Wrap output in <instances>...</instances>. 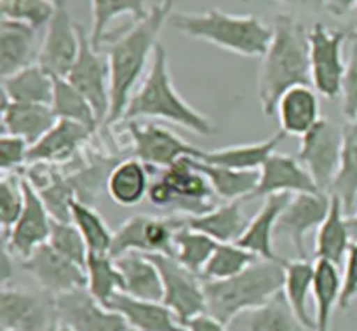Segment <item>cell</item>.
Masks as SVG:
<instances>
[{"instance_id": "1", "label": "cell", "mask_w": 357, "mask_h": 331, "mask_svg": "<svg viewBox=\"0 0 357 331\" xmlns=\"http://www.w3.org/2000/svg\"><path fill=\"white\" fill-rule=\"evenodd\" d=\"M173 0H160L150 7L143 20L135 21L121 37L107 40L105 56L110 70V114L107 124L121 122L132 93L145 77L157 45L160 31L169 24L173 14Z\"/></svg>"}, {"instance_id": "2", "label": "cell", "mask_w": 357, "mask_h": 331, "mask_svg": "<svg viewBox=\"0 0 357 331\" xmlns=\"http://www.w3.org/2000/svg\"><path fill=\"white\" fill-rule=\"evenodd\" d=\"M303 84L312 86L309 28L295 14L281 13L274 17L271 45L258 72V100L264 114L275 115L282 94Z\"/></svg>"}, {"instance_id": "3", "label": "cell", "mask_w": 357, "mask_h": 331, "mask_svg": "<svg viewBox=\"0 0 357 331\" xmlns=\"http://www.w3.org/2000/svg\"><path fill=\"white\" fill-rule=\"evenodd\" d=\"M146 118L171 122L199 136H208L215 131L213 122L178 93L162 44L157 45L145 77L126 107L122 122Z\"/></svg>"}, {"instance_id": "4", "label": "cell", "mask_w": 357, "mask_h": 331, "mask_svg": "<svg viewBox=\"0 0 357 331\" xmlns=\"http://www.w3.org/2000/svg\"><path fill=\"white\" fill-rule=\"evenodd\" d=\"M169 26L185 37L208 42L244 58H264L272 40V24L255 14H230L222 9L204 13L173 10Z\"/></svg>"}, {"instance_id": "5", "label": "cell", "mask_w": 357, "mask_h": 331, "mask_svg": "<svg viewBox=\"0 0 357 331\" xmlns=\"http://www.w3.org/2000/svg\"><path fill=\"white\" fill-rule=\"evenodd\" d=\"M282 261L258 260L241 274L223 281H204L206 314L229 326L248 310L271 302L284 286Z\"/></svg>"}, {"instance_id": "6", "label": "cell", "mask_w": 357, "mask_h": 331, "mask_svg": "<svg viewBox=\"0 0 357 331\" xmlns=\"http://www.w3.org/2000/svg\"><path fill=\"white\" fill-rule=\"evenodd\" d=\"M149 201L171 208L176 216H199L215 208V192L195 157H183L166 169H152Z\"/></svg>"}, {"instance_id": "7", "label": "cell", "mask_w": 357, "mask_h": 331, "mask_svg": "<svg viewBox=\"0 0 357 331\" xmlns=\"http://www.w3.org/2000/svg\"><path fill=\"white\" fill-rule=\"evenodd\" d=\"M347 40L349 33L323 23H314L309 28L310 79L314 89L328 100H333L342 93V82L347 70L344 59Z\"/></svg>"}, {"instance_id": "8", "label": "cell", "mask_w": 357, "mask_h": 331, "mask_svg": "<svg viewBox=\"0 0 357 331\" xmlns=\"http://www.w3.org/2000/svg\"><path fill=\"white\" fill-rule=\"evenodd\" d=\"M180 226V216L135 215L121 223L114 232L110 254L114 258L126 253L173 256L174 236Z\"/></svg>"}, {"instance_id": "9", "label": "cell", "mask_w": 357, "mask_h": 331, "mask_svg": "<svg viewBox=\"0 0 357 331\" xmlns=\"http://www.w3.org/2000/svg\"><path fill=\"white\" fill-rule=\"evenodd\" d=\"M342 143L344 131L340 125L324 117H321L319 122L300 138L296 159L309 171L317 188L324 194H331L340 171Z\"/></svg>"}, {"instance_id": "10", "label": "cell", "mask_w": 357, "mask_h": 331, "mask_svg": "<svg viewBox=\"0 0 357 331\" xmlns=\"http://www.w3.org/2000/svg\"><path fill=\"white\" fill-rule=\"evenodd\" d=\"M126 132L131 141L132 157L145 162L150 169H166L183 157L199 159L201 148L155 122H126Z\"/></svg>"}, {"instance_id": "11", "label": "cell", "mask_w": 357, "mask_h": 331, "mask_svg": "<svg viewBox=\"0 0 357 331\" xmlns=\"http://www.w3.org/2000/svg\"><path fill=\"white\" fill-rule=\"evenodd\" d=\"M80 51L72 70L65 77L84 98L91 103L100 124H107L110 114V70L107 56L93 45L89 31L79 23Z\"/></svg>"}, {"instance_id": "12", "label": "cell", "mask_w": 357, "mask_h": 331, "mask_svg": "<svg viewBox=\"0 0 357 331\" xmlns=\"http://www.w3.org/2000/svg\"><path fill=\"white\" fill-rule=\"evenodd\" d=\"M162 277V302L187 326L194 317L206 314L204 281L169 254H149Z\"/></svg>"}, {"instance_id": "13", "label": "cell", "mask_w": 357, "mask_h": 331, "mask_svg": "<svg viewBox=\"0 0 357 331\" xmlns=\"http://www.w3.org/2000/svg\"><path fill=\"white\" fill-rule=\"evenodd\" d=\"M56 323L54 296L3 286L0 291L2 331H51Z\"/></svg>"}, {"instance_id": "14", "label": "cell", "mask_w": 357, "mask_h": 331, "mask_svg": "<svg viewBox=\"0 0 357 331\" xmlns=\"http://www.w3.org/2000/svg\"><path fill=\"white\" fill-rule=\"evenodd\" d=\"M80 51L79 23L72 20L63 0H56V10L45 24L37 63L52 77L65 79Z\"/></svg>"}, {"instance_id": "15", "label": "cell", "mask_w": 357, "mask_h": 331, "mask_svg": "<svg viewBox=\"0 0 357 331\" xmlns=\"http://www.w3.org/2000/svg\"><path fill=\"white\" fill-rule=\"evenodd\" d=\"M21 178H23L24 208L13 229L2 236L3 247L20 261L30 256L37 247L49 243L52 222H54L38 192L31 187L23 174Z\"/></svg>"}, {"instance_id": "16", "label": "cell", "mask_w": 357, "mask_h": 331, "mask_svg": "<svg viewBox=\"0 0 357 331\" xmlns=\"http://www.w3.org/2000/svg\"><path fill=\"white\" fill-rule=\"evenodd\" d=\"M21 268L28 272L38 288L51 296L65 295L75 289L86 288V268L59 254L49 244L37 247L28 258L20 261Z\"/></svg>"}, {"instance_id": "17", "label": "cell", "mask_w": 357, "mask_h": 331, "mask_svg": "<svg viewBox=\"0 0 357 331\" xmlns=\"http://www.w3.org/2000/svg\"><path fill=\"white\" fill-rule=\"evenodd\" d=\"M58 323L73 331H128L124 317L98 302L87 288L75 289L54 298Z\"/></svg>"}, {"instance_id": "18", "label": "cell", "mask_w": 357, "mask_h": 331, "mask_svg": "<svg viewBox=\"0 0 357 331\" xmlns=\"http://www.w3.org/2000/svg\"><path fill=\"white\" fill-rule=\"evenodd\" d=\"M331 206V194L316 192V194L291 195L281 213L275 233L286 237L295 247L298 258H307L305 243L312 230H317L326 220Z\"/></svg>"}, {"instance_id": "19", "label": "cell", "mask_w": 357, "mask_h": 331, "mask_svg": "<svg viewBox=\"0 0 357 331\" xmlns=\"http://www.w3.org/2000/svg\"><path fill=\"white\" fill-rule=\"evenodd\" d=\"M321 192L309 171L296 157L275 152L267 159L260 169L258 187L251 199L268 197V195H296Z\"/></svg>"}, {"instance_id": "20", "label": "cell", "mask_w": 357, "mask_h": 331, "mask_svg": "<svg viewBox=\"0 0 357 331\" xmlns=\"http://www.w3.org/2000/svg\"><path fill=\"white\" fill-rule=\"evenodd\" d=\"M94 134L96 131L79 124V122L58 118L51 131L40 141L30 146L28 164L44 162L54 164V166L70 164Z\"/></svg>"}, {"instance_id": "21", "label": "cell", "mask_w": 357, "mask_h": 331, "mask_svg": "<svg viewBox=\"0 0 357 331\" xmlns=\"http://www.w3.org/2000/svg\"><path fill=\"white\" fill-rule=\"evenodd\" d=\"M107 307L121 314L135 331H188L164 302L139 300L119 291Z\"/></svg>"}, {"instance_id": "22", "label": "cell", "mask_w": 357, "mask_h": 331, "mask_svg": "<svg viewBox=\"0 0 357 331\" xmlns=\"http://www.w3.org/2000/svg\"><path fill=\"white\" fill-rule=\"evenodd\" d=\"M40 44L37 42V28L23 21H0V73L9 77L38 59Z\"/></svg>"}, {"instance_id": "23", "label": "cell", "mask_w": 357, "mask_h": 331, "mask_svg": "<svg viewBox=\"0 0 357 331\" xmlns=\"http://www.w3.org/2000/svg\"><path fill=\"white\" fill-rule=\"evenodd\" d=\"M291 195L279 194L265 197L264 204L260 206L253 218L248 223L244 236L241 237L239 244L251 253L257 254L261 260L282 261L284 258L279 256L274 249V236L278 230V222L281 213L284 211L286 204L289 202Z\"/></svg>"}, {"instance_id": "24", "label": "cell", "mask_w": 357, "mask_h": 331, "mask_svg": "<svg viewBox=\"0 0 357 331\" xmlns=\"http://www.w3.org/2000/svg\"><path fill=\"white\" fill-rule=\"evenodd\" d=\"M317 91L309 84L295 86L286 91L275 107L281 131L286 136H298L310 131L321 118V105Z\"/></svg>"}, {"instance_id": "25", "label": "cell", "mask_w": 357, "mask_h": 331, "mask_svg": "<svg viewBox=\"0 0 357 331\" xmlns=\"http://www.w3.org/2000/svg\"><path fill=\"white\" fill-rule=\"evenodd\" d=\"M56 121L51 105L14 103L2 98V134L17 136L33 146L51 131Z\"/></svg>"}, {"instance_id": "26", "label": "cell", "mask_w": 357, "mask_h": 331, "mask_svg": "<svg viewBox=\"0 0 357 331\" xmlns=\"http://www.w3.org/2000/svg\"><path fill=\"white\" fill-rule=\"evenodd\" d=\"M115 261L122 277V293L139 300L162 302V277L149 254L126 253L115 258Z\"/></svg>"}, {"instance_id": "27", "label": "cell", "mask_w": 357, "mask_h": 331, "mask_svg": "<svg viewBox=\"0 0 357 331\" xmlns=\"http://www.w3.org/2000/svg\"><path fill=\"white\" fill-rule=\"evenodd\" d=\"M241 202L243 201L223 202L204 215L181 216V220L187 226L206 233L218 244L239 243L250 223Z\"/></svg>"}, {"instance_id": "28", "label": "cell", "mask_w": 357, "mask_h": 331, "mask_svg": "<svg viewBox=\"0 0 357 331\" xmlns=\"http://www.w3.org/2000/svg\"><path fill=\"white\" fill-rule=\"evenodd\" d=\"M152 169L136 157H126L108 174L107 192L115 204L132 208L149 195Z\"/></svg>"}, {"instance_id": "29", "label": "cell", "mask_w": 357, "mask_h": 331, "mask_svg": "<svg viewBox=\"0 0 357 331\" xmlns=\"http://www.w3.org/2000/svg\"><path fill=\"white\" fill-rule=\"evenodd\" d=\"M284 136V132L278 131L261 141L241 143V145L223 146V148L208 150V152L202 150L199 160L239 171H260L268 157L278 152V146L281 145Z\"/></svg>"}, {"instance_id": "30", "label": "cell", "mask_w": 357, "mask_h": 331, "mask_svg": "<svg viewBox=\"0 0 357 331\" xmlns=\"http://www.w3.org/2000/svg\"><path fill=\"white\" fill-rule=\"evenodd\" d=\"M354 244L351 229L347 223V211L340 197L331 194V206L326 220L316 230V253L317 260H326L340 265L347 258L349 249Z\"/></svg>"}, {"instance_id": "31", "label": "cell", "mask_w": 357, "mask_h": 331, "mask_svg": "<svg viewBox=\"0 0 357 331\" xmlns=\"http://www.w3.org/2000/svg\"><path fill=\"white\" fill-rule=\"evenodd\" d=\"M229 326L232 331H310L300 323L282 291L265 305L241 314Z\"/></svg>"}, {"instance_id": "32", "label": "cell", "mask_w": 357, "mask_h": 331, "mask_svg": "<svg viewBox=\"0 0 357 331\" xmlns=\"http://www.w3.org/2000/svg\"><path fill=\"white\" fill-rule=\"evenodd\" d=\"M54 96V77L38 63L2 79V98L14 103L51 105Z\"/></svg>"}, {"instance_id": "33", "label": "cell", "mask_w": 357, "mask_h": 331, "mask_svg": "<svg viewBox=\"0 0 357 331\" xmlns=\"http://www.w3.org/2000/svg\"><path fill=\"white\" fill-rule=\"evenodd\" d=\"M314 272H316V263L307 258L286 260L284 286H282V293L291 305L295 316L310 331H316V319L309 312V296L314 288Z\"/></svg>"}, {"instance_id": "34", "label": "cell", "mask_w": 357, "mask_h": 331, "mask_svg": "<svg viewBox=\"0 0 357 331\" xmlns=\"http://www.w3.org/2000/svg\"><path fill=\"white\" fill-rule=\"evenodd\" d=\"M314 303H316V331H330L335 307L340 305L342 274L338 265L326 260L316 261L314 272Z\"/></svg>"}, {"instance_id": "35", "label": "cell", "mask_w": 357, "mask_h": 331, "mask_svg": "<svg viewBox=\"0 0 357 331\" xmlns=\"http://www.w3.org/2000/svg\"><path fill=\"white\" fill-rule=\"evenodd\" d=\"M197 166L208 178L216 197L223 199L225 202L251 199L260 180V171H239L232 167L206 164L199 159Z\"/></svg>"}, {"instance_id": "36", "label": "cell", "mask_w": 357, "mask_h": 331, "mask_svg": "<svg viewBox=\"0 0 357 331\" xmlns=\"http://www.w3.org/2000/svg\"><path fill=\"white\" fill-rule=\"evenodd\" d=\"M149 10L146 0H91V42L98 51H101L112 21L121 16H131L135 21H139L149 14Z\"/></svg>"}, {"instance_id": "37", "label": "cell", "mask_w": 357, "mask_h": 331, "mask_svg": "<svg viewBox=\"0 0 357 331\" xmlns=\"http://www.w3.org/2000/svg\"><path fill=\"white\" fill-rule=\"evenodd\" d=\"M344 143H342V162L338 176L335 180L331 194L340 197L345 211L356 213L357 206V118L342 125Z\"/></svg>"}, {"instance_id": "38", "label": "cell", "mask_w": 357, "mask_h": 331, "mask_svg": "<svg viewBox=\"0 0 357 331\" xmlns=\"http://www.w3.org/2000/svg\"><path fill=\"white\" fill-rule=\"evenodd\" d=\"M70 222L79 229L87 244L89 253L110 254L114 232L107 225L103 216L94 206L82 201H72L70 204Z\"/></svg>"}, {"instance_id": "39", "label": "cell", "mask_w": 357, "mask_h": 331, "mask_svg": "<svg viewBox=\"0 0 357 331\" xmlns=\"http://www.w3.org/2000/svg\"><path fill=\"white\" fill-rule=\"evenodd\" d=\"M51 108L56 118L79 122L93 131H98L101 125L89 101L68 80L61 79V77H54V96H52Z\"/></svg>"}, {"instance_id": "40", "label": "cell", "mask_w": 357, "mask_h": 331, "mask_svg": "<svg viewBox=\"0 0 357 331\" xmlns=\"http://www.w3.org/2000/svg\"><path fill=\"white\" fill-rule=\"evenodd\" d=\"M86 277L87 291L103 305H108V302L119 291H122L121 272H119L117 261L112 254H87Z\"/></svg>"}, {"instance_id": "41", "label": "cell", "mask_w": 357, "mask_h": 331, "mask_svg": "<svg viewBox=\"0 0 357 331\" xmlns=\"http://www.w3.org/2000/svg\"><path fill=\"white\" fill-rule=\"evenodd\" d=\"M258 260L260 258L257 254L241 246L239 243L218 244L206 263L201 277L202 281H223L241 274Z\"/></svg>"}, {"instance_id": "42", "label": "cell", "mask_w": 357, "mask_h": 331, "mask_svg": "<svg viewBox=\"0 0 357 331\" xmlns=\"http://www.w3.org/2000/svg\"><path fill=\"white\" fill-rule=\"evenodd\" d=\"M216 246H218L216 240H213L211 237L206 236V233L190 229V226L185 225L183 220H181V226L178 229L176 236H174L173 256L176 258L181 265H185L188 270L201 275Z\"/></svg>"}, {"instance_id": "43", "label": "cell", "mask_w": 357, "mask_h": 331, "mask_svg": "<svg viewBox=\"0 0 357 331\" xmlns=\"http://www.w3.org/2000/svg\"><path fill=\"white\" fill-rule=\"evenodd\" d=\"M47 244L51 247H54L59 254H63L65 258H68V260L75 261L80 267L86 268L89 249H87V244L84 240L82 233L79 232V229L72 222L54 220Z\"/></svg>"}, {"instance_id": "44", "label": "cell", "mask_w": 357, "mask_h": 331, "mask_svg": "<svg viewBox=\"0 0 357 331\" xmlns=\"http://www.w3.org/2000/svg\"><path fill=\"white\" fill-rule=\"evenodd\" d=\"M2 17L23 21L33 28H42L49 23L56 10L54 0H0Z\"/></svg>"}, {"instance_id": "45", "label": "cell", "mask_w": 357, "mask_h": 331, "mask_svg": "<svg viewBox=\"0 0 357 331\" xmlns=\"http://www.w3.org/2000/svg\"><path fill=\"white\" fill-rule=\"evenodd\" d=\"M24 208V190L21 174H2L0 180V226L6 236L20 218Z\"/></svg>"}, {"instance_id": "46", "label": "cell", "mask_w": 357, "mask_h": 331, "mask_svg": "<svg viewBox=\"0 0 357 331\" xmlns=\"http://www.w3.org/2000/svg\"><path fill=\"white\" fill-rule=\"evenodd\" d=\"M30 145L17 136L2 134L0 138V169L2 174H20L28 164Z\"/></svg>"}, {"instance_id": "47", "label": "cell", "mask_w": 357, "mask_h": 331, "mask_svg": "<svg viewBox=\"0 0 357 331\" xmlns=\"http://www.w3.org/2000/svg\"><path fill=\"white\" fill-rule=\"evenodd\" d=\"M342 114L345 121L357 118V44L351 42V54L347 59L344 82H342Z\"/></svg>"}, {"instance_id": "48", "label": "cell", "mask_w": 357, "mask_h": 331, "mask_svg": "<svg viewBox=\"0 0 357 331\" xmlns=\"http://www.w3.org/2000/svg\"><path fill=\"white\" fill-rule=\"evenodd\" d=\"M344 274H342V296L340 309H349L351 303L357 298V244L354 243L345 258Z\"/></svg>"}, {"instance_id": "49", "label": "cell", "mask_w": 357, "mask_h": 331, "mask_svg": "<svg viewBox=\"0 0 357 331\" xmlns=\"http://www.w3.org/2000/svg\"><path fill=\"white\" fill-rule=\"evenodd\" d=\"M187 328L188 331H230V326L220 323L218 319L211 317L209 314H201V316L194 317L187 324Z\"/></svg>"}, {"instance_id": "50", "label": "cell", "mask_w": 357, "mask_h": 331, "mask_svg": "<svg viewBox=\"0 0 357 331\" xmlns=\"http://www.w3.org/2000/svg\"><path fill=\"white\" fill-rule=\"evenodd\" d=\"M357 0H326V13L333 17H345L354 13Z\"/></svg>"}, {"instance_id": "51", "label": "cell", "mask_w": 357, "mask_h": 331, "mask_svg": "<svg viewBox=\"0 0 357 331\" xmlns=\"http://www.w3.org/2000/svg\"><path fill=\"white\" fill-rule=\"evenodd\" d=\"M275 2L293 7V9L310 10V13H321L326 9V0H275Z\"/></svg>"}, {"instance_id": "52", "label": "cell", "mask_w": 357, "mask_h": 331, "mask_svg": "<svg viewBox=\"0 0 357 331\" xmlns=\"http://www.w3.org/2000/svg\"><path fill=\"white\" fill-rule=\"evenodd\" d=\"M14 260L16 258L2 247V272H0V281H2V288L3 286H10V281H13V275H14Z\"/></svg>"}, {"instance_id": "53", "label": "cell", "mask_w": 357, "mask_h": 331, "mask_svg": "<svg viewBox=\"0 0 357 331\" xmlns=\"http://www.w3.org/2000/svg\"><path fill=\"white\" fill-rule=\"evenodd\" d=\"M51 331H73V330H72V328H70V326H66V324L56 323L54 328H52Z\"/></svg>"}, {"instance_id": "54", "label": "cell", "mask_w": 357, "mask_h": 331, "mask_svg": "<svg viewBox=\"0 0 357 331\" xmlns=\"http://www.w3.org/2000/svg\"><path fill=\"white\" fill-rule=\"evenodd\" d=\"M349 42H356L357 44V30L349 31Z\"/></svg>"}, {"instance_id": "55", "label": "cell", "mask_w": 357, "mask_h": 331, "mask_svg": "<svg viewBox=\"0 0 357 331\" xmlns=\"http://www.w3.org/2000/svg\"><path fill=\"white\" fill-rule=\"evenodd\" d=\"M352 16H354L356 20H357V7H356V9H354V13H352Z\"/></svg>"}, {"instance_id": "56", "label": "cell", "mask_w": 357, "mask_h": 331, "mask_svg": "<svg viewBox=\"0 0 357 331\" xmlns=\"http://www.w3.org/2000/svg\"><path fill=\"white\" fill-rule=\"evenodd\" d=\"M243 2H250V0H243Z\"/></svg>"}, {"instance_id": "57", "label": "cell", "mask_w": 357, "mask_h": 331, "mask_svg": "<svg viewBox=\"0 0 357 331\" xmlns=\"http://www.w3.org/2000/svg\"><path fill=\"white\" fill-rule=\"evenodd\" d=\"M128 331H135V330H131V328H129V330Z\"/></svg>"}]
</instances>
